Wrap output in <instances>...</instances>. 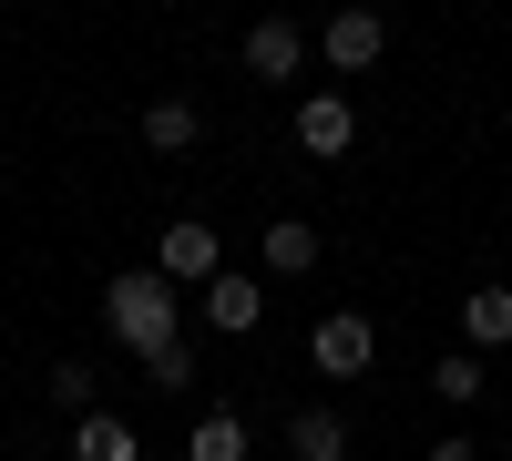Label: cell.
Masks as SVG:
<instances>
[{"label": "cell", "instance_id": "cell-3", "mask_svg": "<svg viewBox=\"0 0 512 461\" xmlns=\"http://www.w3.org/2000/svg\"><path fill=\"white\" fill-rule=\"evenodd\" d=\"M308 359H318V369H328V380H359V369H369V359H379V328H369V318H359V308H328V318H318V328H308Z\"/></svg>", "mask_w": 512, "mask_h": 461}, {"label": "cell", "instance_id": "cell-6", "mask_svg": "<svg viewBox=\"0 0 512 461\" xmlns=\"http://www.w3.org/2000/svg\"><path fill=\"white\" fill-rule=\"evenodd\" d=\"M246 72L256 82H297V72H308V31H297V21H256L246 31Z\"/></svg>", "mask_w": 512, "mask_h": 461}, {"label": "cell", "instance_id": "cell-10", "mask_svg": "<svg viewBox=\"0 0 512 461\" xmlns=\"http://www.w3.org/2000/svg\"><path fill=\"white\" fill-rule=\"evenodd\" d=\"M256 308H267V287H256V277H216V287H205V328H256Z\"/></svg>", "mask_w": 512, "mask_h": 461}, {"label": "cell", "instance_id": "cell-8", "mask_svg": "<svg viewBox=\"0 0 512 461\" xmlns=\"http://www.w3.org/2000/svg\"><path fill=\"white\" fill-rule=\"evenodd\" d=\"M72 461H144V431L113 421V410H82L72 421Z\"/></svg>", "mask_w": 512, "mask_h": 461}, {"label": "cell", "instance_id": "cell-2", "mask_svg": "<svg viewBox=\"0 0 512 461\" xmlns=\"http://www.w3.org/2000/svg\"><path fill=\"white\" fill-rule=\"evenodd\" d=\"M154 277H164V287H216V277H226L216 226H205V216H175V226L154 236Z\"/></svg>", "mask_w": 512, "mask_h": 461}, {"label": "cell", "instance_id": "cell-16", "mask_svg": "<svg viewBox=\"0 0 512 461\" xmlns=\"http://www.w3.org/2000/svg\"><path fill=\"white\" fill-rule=\"evenodd\" d=\"M52 400H62V410H93V369H82V359H52Z\"/></svg>", "mask_w": 512, "mask_h": 461}, {"label": "cell", "instance_id": "cell-13", "mask_svg": "<svg viewBox=\"0 0 512 461\" xmlns=\"http://www.w3.org/2000/svg\"><path fill=\"white\" fill-rule=\"evenodd\" d=\"M185 461H246V421L236 410H205V421L185 431Z\"/></svg>", "mask_w": 512, "mask_h": 461}, {"label": "cell", "instance_id": "cell-11", "mask_svg": "<svg viewBox=\"0 0 512 461\" xmlns=\"http://www.w3.org/2000/svg\"><path fill=\"white\" fill-rule=\"evenodd\" d=\"M195 134H205V113H195V103H175V93L144 103V144H154V154H185Z\"/></svg>", "mask_w": 512, "mask_h": 461}, {"label": "cell", "instance_id": "cell-1", "mask_svg": "<svg viewBox=\"0 0 512 461\" xmlns=\"http://www.w3.org/2000/svg\"><path fill=\"white\" fill-rule=\"evenodd\" d=\"M103 328H113L134 359H154L164 339H185V298H175L154 267H123V277H103Z\"/></svg>", "mask_w": 512, "mask_h": 461}, {"label": "cell", "instance_id": "cell-14", "mask_svg": "<svg viewBox=\"0 0 512 461\" xmlns=\"http://www.w3.org/2000/svg\"><path fill=\"white\" fill-rule=\"evenodd\" d=\"M431 390H441V400H482V359H472V349H441V359H431Z\"/></svg>", "mask_w": 512, "mask_h": 461}, {"label": "cell", "instance_id": "cell-15", "mask_svg": "<svg viewBox=\"0 0 512 461\" xmlns=\"http://www.w3.org/2000/svg\"><path fill=\"white\" fill-rule=\"evenodd\" d=\"M144 380H154V390H185V380H195V339H164V349L144 359Z\"/></svg>", "mask_w": 512, "mask_h": 461}, {"label": "cell", "instance_id": "cell-5", "mask_svg": "<svg viewBox=\"0 0 512 461\" xmlns=\"http://www.w3.org/2000/svg\"><path fill=\"white\" fill-rule=\"evenodd\" d=\"M349 134H359V113H349V93H308V103H297V154H318V164H338V154H349Z\"/></svg>", "mask_w": 512, "mask_h": 461}, {"label": "cell", "instance_id": "cell-4", "mask_svg": "<svg viewBox=\"0 0 512 461\" xmlns=\"http://www.w3.org/2000/svg\"><path fill=\"white\" fill-rule=\"evenodd\" d=\"M318 52H328L338 82H349V72H369L379 52H390V21H379V11H338V21L318 31Z\"/></svg>", "mask_w": 512, "mask_h": 461}, {"label": "cell", "instance_id": "cell-7", "mask_svg": "<svg viewBox=\"0 0 512 461\" xmlns=\"http://www.w3.org/2000/svg\"><path fill=\"white\" fill-rule=\"evenodd\" d=\"M461 349H512V287H472V298H461Z\"/></svg>", "mask_w": 512, "mask_h": 461}, {"label": "cell", "instance_id": "cell-9", "mask_svg": "<svg viewBox=\"0 0 512 461\" xmlns=\"http://www.w3.org/2000/svg\"><path fill=\"white\" fill-rule=\"evenodd\" d=\"M287 451L297 461H349V410H287Z\"/></svg>", "mask_w": 512, "mask_h": 461}, {"label": "cell", "instance_id": "cell-17", "mask_svg": "<svg viewBox=\"0 0 512 461\" xmlns=\"http://www.w3.org/2000/svg\"><path fill=\"white\" fill-rule=\"evenodd\" d=\"M431 461H482V451L472 441H431Z\"/></svg>", "mask_w": 512, "mask_h": 461}, {"label": "cell", "instance_id": "cell-12", "mask_svg": "<svg viewBox=\"0 0 512 461\" xmlns=\"http://www.w3.org/2000/svg\"><path fill=\"white\" fill-rule=\"evenodd\" d=\"M267 267H277V277H308V267H318V226H308V216H277V226H267Z\"/></svg>", "mask_w": 512, "mask_h": 461}]
</instances>
